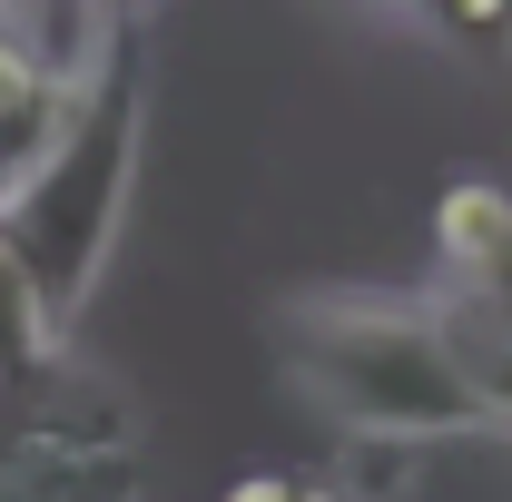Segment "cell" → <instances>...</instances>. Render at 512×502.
<instances>
[{
    "label": "cell",
    "instance_id": "obj_7",
    "mask_svg": "<svg viewBox=\"0 0 512 502\" xmlns=\"http://www.w3.org/2000/svg\"><path fill=\"white\" fill-rule=\"evenodd\" d=\"M217 502H306V483H286V473H247V483H227Z\"/></svg>",
    "mask_w": 512,
    "mask_h": 502
},
{
    "label": "cell",
    "instance_id": "obj_10",
    "mask_svg": "<svg viewBox=\"0 0 512 502\" xmlns=\"http://www.w3.org/2000/svg\"><path fill=\"white\" fill-rule=\"evenodd\" d=\"M89 10H128V0H89Z\"/></svg>",
    "mask_w": 512,
    "mask_h": 502
},
{
    "label": "cell",
    "instance_id": "obj_12",
    "mask_svg": "<svg viewBox=\"0 0 512 502\" xmlns=\"http://www.w3.org/2000/svg\"><path fill=\"white\" fill-rule=\"evenodd\" d=\"M10 50H20V40H10Z\"/></svg>",
    "mask_w": 512,
    "mask_h": 502
},
{
    "label": "cell",
    "instance_id": "obj_1",
    "mask_svg": "<svg viewBox=\"0 0 512 502\" xmlns=\"http://www.w3.org/2000/svg\"><path fill=\"white\" fill-rule=\"evenodd\" d=\"M138 148H148V79H138V40L99 30L89 60L69 69L60 119L40 138V158L0 197V247L30 276L40 315L69 335V315L89 306L99 266L119 247L128 188H138Z\"/></svg>",
    "mask_w": 512,
    "mask_h": 502
},
{
    "label": "cell",
    "instance_id": "obj_5",
    "mask_svg": "<svg viewBox=\"0 0 512 502\" xmlns=\"http://www.w3.org/2000/svg\"><path fill=\"white\" fill-rule=\"evenodd\" d=\"M50 345H60V325L40 315L30 276L10 266V247H0V394H20V384L50 375Z\"/></svg>",
    "mask_w": 512,
    "mask_h": 502
},
{
    "label": "cell",
    "instance_id": "obj_2",
    "mask_svg": "<svg viewBox=\"0 0 512 502\" xmlns=\"http://www.w3.org/2000/svg\"><path fill=\"white\" fill-rule=\"evenodd\" d=\"M276 325H286V365L306 384V404L335 434L404 443V453L493 443L473 384H463V355L444 335V306H404V296H296Z\"/></svg>",
    "mask_w": 512,
    "mask_h": 502
},
{
    "label": "cell",
    "instance_id": "obj_9",
    "mask_svg": "<svg viewBox=\"0 0 512 502\" xmlns=\"http://www.w3.org/2000/svg\"><path fill=\"white\" fill-rule=\"evenodd\" d=\"M306 502H355V493H345V483H306Z\"/></svg>",
    "mask_w": 512,
    "mask_h": 502
},
{
    "label": "cell",
    "instance_id": "obj_8",
    "mask_svg": "<svg viewBox=\"0 0 512 502\" xmlns=\"http://www.w3.org/2000/svg\"><path fill=\"white\" fill-rule=\"evenodd\" d=\"M0 40H20V50L40 40V20H30V0H0ZM30 60H40V50H30Z\"/></svg>",
    "mask_w": 512,
    "mask_h": 502
},
{
    "label": "cell",
    "instance_id": "obj_3",
    "mask_svg": "<svg viewBox=\"0 0 512 502\" xmlns=\"http://www.w3.org/2000/svg\"><path fill=\"white\" fill-rule=\"evenodd\" d=\"M434 256H444V276H453V306H473L483 325L512 335V188L453 178L434 197Z\"/></svg>",
    "mask_w": 512,
    "mask_h": 502
},
{
    "label": "cell",
    "instance_id": "obj_6",
    "mask_svg": "<svg viewBox=\"0 0 512 502\" xmlns=\"http://www.w3.org/2000/svg\"><path fill=\"white\" fill-rule=\"evenodd\" d=\"M424 10H444L453 30H473V40L483 30H512V0H424Z\"/></svg>",
    "mask_w": 512,
    "mask_h": 502
},
{
    "label": "cell",
    "instance_id": "obj_11",
    "mask_svg": "<svg viewBox=\"0 0 512 502\" xmlns=\"http://www.w3.org/2000/svg\"><path fill=\"white\" fill-rule=\"evenodd\" d=\"M375 10H414V0H375Z\"/></svg>",
    "mask_w": 512,
    "mask_h": 502
},
{
    "label": "cell",
    "instance_id": "obj_4",
    "mask_svg": "<svg viewBox=\"0 0 512 502\" xmlns=\"http://www.w3.org/2000/svg\"><path fill=\"white\" fill-rule=\"evenodd\" d=\"M0 502H138V463L128 443L30 424L20 443H0Z\"/></svg>",
    "mask_w": 512,
    "mask_h": 502
}]
</instances>
